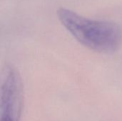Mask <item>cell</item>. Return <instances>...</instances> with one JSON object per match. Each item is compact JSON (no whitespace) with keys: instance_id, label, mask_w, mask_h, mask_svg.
Masks as SVG:
<instances>
[{"instance_id":"obj_2","label":"cell","mask_w":122,"mask_h":121,"mask_svg":"<svg viewBox=\"0 0 122 121\" xmlns=\"http://www.w3.org/2000/svg\"><path fill=\"white\" fill-rule=\"evenodd\" d=\"M24 87L18 70L11 64L3 68L1 81L0 121H21Z\"/></svg>"},{"instance_id":"obj_1","label":"cell","mask_w":122,"mask_h":121,"mask_svg":"<svg viewBox=\"0 0 122 121\" xmlns=\"http://www.w3.org/2000/svg\"><path fill=\"white\" fill-rule=\"evenodd\" d=\"M56 14L68 32L90 50L110 53L122 46V29L116 23L85 17L64 7L59 8Z\"/></svg>"}]
</instances>
